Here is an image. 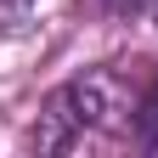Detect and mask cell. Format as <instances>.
I'll return each instance as SVG.
<instances>
[{
    "mask_svg": "<svg viewBox=\"0 0 158 158\" xmlns=\"http://www.w3.org/2000/svg\"><path fill=\"white\" fill-rule=\"evenodd\" d=\"M141 147L158 152V90L147 96V107H141Z\"/></svg>",
    "mask_w": 158,
    "mask_h": 158,
    "instance_id": "7a4b0ae2",
    "label": "cell"
},
{
    "mask_svg": "<svg viewBox=\"0 0 158 158\" xmlns=\"http://www.w3.org/2000/svg\"><path fill=\"white\" fill-rule=\"evenodd\" d=\"M113 73H85V79H73V85H62L45 102V113H40V147L56 152V147H68L79 141L85 130H96L102 118L113 113Z\"/></svg>",
    "mask_w": 158,
    "mask_h": 158,
    "instance_id": "6da1fadb",
    "label": "cell"
},
{
    "mask_svg": "<svg viewBox=\"0 0 158 158\" xmlns=\"http://www.w3.org/2000/svg\"><path fill=\"white\" fill-rule=\"evenodd\" d=\"M152 17H158V0H152Z\"/></svg>",
    "mask_w": 158,
    "mask_h": 158,
    "instance_id": "277c9868",
    "label": "cell"
},
{
    "mask_svg": "<svg viewBox=\"0 0 158 158\" xmlns=\"http://www.w3.org/2000/svg\"><path fill=\"white\" fill-rule=\"evenodd\" d=\"M102 6H107L113 17H135V11H141V6H152V0H102Z\"/></svg>",
    "mask_w": 158,
    "mask_h": 158,
    "instance_id": "3957f363",
    "label": "cell"
}]
</instances>
